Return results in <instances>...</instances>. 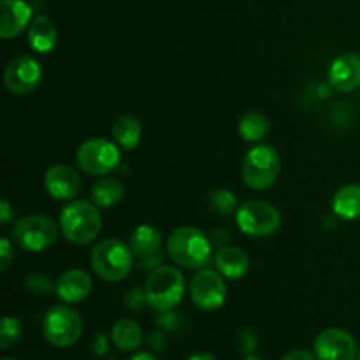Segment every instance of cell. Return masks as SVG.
I'll return each instance as SVG.
<instances>
[{"mask_svg": "<svg viewBox=\"0 0 360 360\" xmlns=\"http://www.w3.org/2000/svg\"><path fill=\"white\" fill-rule=\"evenodd\" d=\"M11 220H13V210H11L7 200H2L0 202V221H2V225H7Z\"/></svg>", "mask_w": 360, "mask_h": 360, "instance_id": "obj_34", "label": "cell"}, {"mask_svg": "<svg viewBox=\"0 0 360 360\" xmlns=\"http://www.w3.org/2000/svg\"><path fill=\"white\" fill-rule=\"evenodd\" d=\"M141 134L139 120L130 115H122L112 123V141L123 150H136L141 143Z\"/></svg>", "mask_w": 360, "mask_h": 360, "instance_id": "obj_21", "label": "cell"}, {"mask_svg": "<svg viewBox=\"0 0 360 360\" xmlns=\"http://www.w3.org/2000/svg\"><path fill=\"white\" fill-rule=\"evenodd\" d=\"M167 253L178 266L202 269L211 260V241L199 229L179 227L169 236Z\"/></svg>", "mask_w": 360, "mask_h": 360, "instance_id": "obj_2", "label": "cell"}, {"mask_svg": "<svg viewBox=\"0 0 360 360\" xmlns=\"http://www.w3.org/2000/svg\"><path fill=\"white\" fill-rule=\"evenodd\" d=\"M162 234L151 225H139L130 234V248L137 257H153L160 250Z\"/></svg>", "mask_w": 360, "mask_h": 360, "instance_id": "obj_22", "label": "cell"}, {"mask_svg": "<svg viewBox=\"0 0 360 360\" xmlns=\"http://www.w3.org/2000/svg\"><path fill=\"white\" fill-rule=\"evenodd\" d=\"M125 195V188L123 183L115 178H102L91 188V199L97 206L101 207H111L118 204Z\"/></svg>", "mask_w": 360, "mask_h": 360, "instance_id": "obj_23", "label": "cell"}, {"mask_svg": "<svg viewBox=\"0 0 360 360\" xmlns=\"http://www.w3.org/2000/svg\"><path fill=\"white\" fill-rule=\"evenodd\" d=\"M239 343H241V347H243V350L246 352V354L248 355H252L253 352H255V348H257V338H255V334L253 333H241V336H239Z\"/></svg>", "mask_w": 360, "mask_h": 360, "instance_id": "obj_31", "label": "cell"}, {"mask_svg": "<svg viewBox=\"0 0 360 360\" xmlns=\"http://www.w3.org/2000/svg\"><path fill=\"white\" fill-rule=\"evenodd\" d=\"M267 132H269V122L266 116L257 111L246 112L239 122V134L250 143H259Z\"/></svg>", "mask_w": 360, "mask_h": 360, "instance_id": "obj_24", "label": "cell"}, {"mask_svg": "<svg viewBox=\"0 0 360 360\" xmlns=\"http://www.w3.org/2000/svg\"><path fill=\"white\" fill-rule=\"evenodd\" d=\"M42 333L53 347H74L83 334V319L69 306H53L42 319Z\"/></svg>", "mask_w": 360, "mask_h": 360, "instance_id": "obj_6", "label": "cell"}, {"mask_svg": "<svg viewBox=\"0 0 360 360\" xmlns=\"http://www.w3.org/2000/svg\"><path fill=\"white\" fill-rule=\"evenodd\" d=\"M281 360H319V359H316L315 354L304 350V348H295V350L288 352V354Z\"/></svg>", "mask_w": 360, "mask_h": 360, "instance_id": "obj_32", "label": "cell"}, {"mask_svg": "<svg viewBox=\"0 0 360 360\" xmlns=\"http://www.w3.org/2000/svg\"><path fill=\"white\" fill-rule=\"evenodd\" d=\"M108 348H109V341L108 336L104 333H98L97 336L94 338V343H91V350L97 357H104L108 354Z\"/></svg>", "mask_w": 360, "mask_h": 360, "instance_id": "obj_29", "label": "cell"}, {"mask_svg": "<svg viewBox=\"0 0 360 360\" xmlns=\"http://www.w3.org/2000/svg\"><path fill=\"white\" fill-rule=\"evenodd\" d=\"M214 264L218 273L229 280H241L250 269L248 255L236 246H220V250L214 253Z\"/></svg>", "mask_w": 360, "mask_h": 360, "instance_id": "obj_17", "label": "cell"}, {"mask_svg": "<svg viewBox=\"0 0 360 360\" xmlns=\"http://www.w3.org/2000/svg\"><path fill=\"white\" fill-rule=\"evenodd\" d=\"M333 211L341 220L360 218V185H345L334 193Z\"/></svg>", "mask_w": 360, "mask_h": 360, "instance_id": "obj_19", "label": "cell"}, {"mask_svg": "<svg viewBox=\"0 0 360 360\" xmlns=\"http://www.w3.org/2000/svg\"><path fill=\"white\" fill-rule=\"evenodd\" d=\"M13 246L7 238L0 239V271L9 269L11 262H13Z\"/></svg>", "mask_w": 360, "mask_h": 360, "instance_id": "obj_28", "label": "cell"}, {"mask_svg": "<svg viewBox=\"0 0 360 360\" xmlns=\"http://www.w3.org/2000/svg\"><path fill=\"white\" fill-rule=\"evenodd\" d=\"M236 221L243 234L267 238L281 227V214L273 204L264 200H246L236 211Z\"/></svg>", "mask_w": 360, "mask_h": 360, "instance_id": "obj_7", "label": "cell"}, {"mask_svg": "<svg viewBox=\"0 0 360 360\" xmlns=\"http://www.w3.org/2000/svg\"><path fill=\"white\" fill-rule=\"evenodd\" d=\"M44 188L53 199L70 200L81 192V178L70 165L55 164L46 171Z\"/></svg>", "mask_w": 360, "mask_h": 360, "instance_id": "obj_13", "label": "cell"}, {"mask_svg": "<svg viewBox=\"0 0 360 360\" xmlns=\"http://www.w3.org/2000/svg\"><path fill=\"white\" fill-rule=\"evenodd\" d=\"M185 294V278L176 267L158 266L151 271L144 287L146 304L157 313L172 311Z\"/></svg>", "mask_w": 360, "mask_h": 360, "instance_id": "obj_3", "label": "cell"}, {"mask_svg": "<svg viewBox=\"0 0 360 360\" xmlns=\"http://www.w3.org/2000/svg\"><path fill=\"white\" fill-rule=\"evenodd\" d=\"M243 360H264V359H260V357H255V355H246L245 359Z\"/></svg>", "mask_w": 360, "mask_h": 360, "instance_id": "obj_37", "label": "cell"}, {"mask_svg": "<svg viewBox=\"0 0 360 360\" xmlns=\"http://www.w3.org/2000/svg\"><path fill=\"white\" fill-rule=\"evenodd\" d=\"M207 204H210L211 211H214L217 214H221V217H229V214L238 211V199H236V195L231 190L221 188L211 192Z\"/></svg>", "mask_w": 360, "mask_h": 360, "instance_id": "obj_25", "label": "cell"}, {"mask_svg": "<svg viewBox=\"0 0 360 360\" xmlns=\"http://www.w3.org/2000/svg\"><path fill=\"white\" fill-rule=\"evenodd\" d=\"M111 340L122 352H136L143 343V329L134 320L122 319L111 327Z\"/></svg>", "mask_w": 360, "mask_h": 360, "instance_id": "obj_20", "label": "cell"}, {"mask_svg": "<svg viewBox=\"0 0 360 360\" xmlns=\"http://www.w3.org/2000/svg\"><path fill=\"white\" fill-rule=\"evenodd\" d=\"M329 83L338 91H352L360 86V56L345 53L329 67Z\"/></svg>", "mask_w": 360, "mask_h": 360, "instance_id": "obj_14", "label": "cell"}, {"mask_svg": "<svg viewBox=\"0 0 360 360\" xmlns=\"http://www.w3.org/2000/svg\"><path fill=\"white\" fill-rule=\"evenodd\" d=\"M0 13H2L0 37L4 41H9L28 27V21L32 18V7L25 0H2Z\"/></svg>", "mask_w": 360, "mask_h": 360, "instance_id": "obj_15", "label": "cell"}, {"mask_svg": "<svg viewBox=\"0 0 360 360\" xmlns=\"http://www.w3.org/2000/svg\"><path fill=\"white\" fill-rule=\"evenodd\" d=\"M4 360H16V359H4Z\"/></svg>", "mask_w": 360, "mask_h": 360, "instance_id": "obj_39", "label": "cell"}, {"mask_svg": "<svg viewBox=\"0 0 360 360\" xmlns=\"http://www.w3.org/2000/svg\"><path fill=\"white\" fill-rule=\"evenodd\" d=\"M281 171V158L269 144H257L243 158V181L252 190H267L274 185Z\"/></svg>", "mask_w": 360, "mask_h": 360, "instance_id": "obj_5", "label": "cell"}, {"mask_svg": "<svg viewBox=\"0 0 360 360\" xmlns=\"http://www.w3.org/2000/svg\"><path fill=\"white\" fill-rule=\"evenodd\" d=\"M58 238V227L49 217L30 214L16 221L13 227V239L21 250L39 253L49 248Z\"/></svg>", "mask_w": 360, "mask_h": 360, "instance_id": "obj_8", "label": "cell"}, {"mask_svg": "<svg viewBox=\"0 0 360 360\" xmlns=\"http://www.w3.org/2000/svg\"><path fill=\"white\" fill-rule=\"evenodd\" d=\"M357 359H359V360H360V350H359V355H357Z\"/></svg>", "mask_w": 360, "mask_h": 360, "instance_id": "obj_38", "label": "cell"}, {"mask_svg": "<svg viewBox=\"0 0 360 360\" xmlns=\"http://www.w3.org/2000/svg\"><path fill=\"white\" fill-rule=\"evenodd\" d=\"M91 269L101 280L116 283L127 278L134 266V252L118 239H104L91 250Z\"/></svg>", "mask_w": 360, "mask_h": 360, "instance_id": "obj_4", "label": "cell"}, {"mask_svg": "<svg viewBox=\"0 0 360 360\" xmlns=\"http://www.w3.org/2000/svg\"><path fill=\"white\" fill-rule=\"evenodd\" d=\"M42 67L34 56L20 55L14 56L6 67L4 83L7 90L14 95H28L41 84Z\"/></svg>", "mask_w": 360, "mask_h": 360, "instance_id": "obj_11", "label": "cell"}, {"mask_svg": "<svg viewBox=\"0 0 360 360\" xmlns=\"http://www.w3.org/2000/svg\"><path fill=\"white\" fill-rule=\"evenodd\" d=\"M21 334H23V329H21L20 320L14 316H4L2 326H0V348L9 350L21 340Z\"/></svg>", "mask_w": 360, "mask_h": 360, "instance_id": "obj_26", "label": "cell"}, {"mask_svg": "<svg viewBox=\"0 0 360 360\" xmlns=\"http://www.w3.org/2000/svg\"><path fill=\"white\" fill-rule=\"evenodd\" d=\"M146 343H148V348H150L151 352L158 354V352H162L165 348V334L160 333V330H157V333H151Z\"/></svg>", "mask_w": 360, "mask_h": 360, "instance_id": "obj_30", "label": "cell"}, {"mask_svg": "<svg viewBox=\"0 0 360 360\" xmlns=\"http://www.w3.org/2000/svg\"><path fill=\"white\" fill-rule=\"evenodd\" d=\"M190 297L197 308L204 311L218 309L227 297V285L220 273L213 269H200L190 283Z\"/></svg>", "mask_w": 360, "mask_h": 360, "instance_id": "obj_10", "label": "cell"}, {"mask_svg": "<svg viewBox=\"0 0 360 360\" xmlns=\"http://www.w3.org/2000/svg\"><path fill=\"white\" fill-rule=\"evenodd\" d=\"M25 287L30 292H34V294H48V292H51L53 285L46 276H41V274H28L25 278Z\"/></svg>", "mask_w": 360, "mask_h": 360, "instance_id": "obj_27", "label": "cell"}, {"mask_svg": "<svg viewBox=\"0 0 360 360\" xmlns=\"http://www.w3.org/2000/svg\"><path fill=\"white\" fill-rule=\"evenodd\" d=\"M130 360H158V359L155 357V355L148 354V352H139V354L132 355V357H130Z\"/></svg>", "mask_w": 360, "mask_h": 360, "instance_id": "obj_36", "label": "cell"}, {"mask_svg": "<svg viewBox=\"0 0 360 360\" xmlns=\"http://www.w3.org/2000/svg\"><path fill=\"white\" fill-rule=\"evenodd\" d=\"M143 302H146V295H144V292L141 294L139 290H132L129 295H127V304H129L132 309H139L141 306H143Z\"/></svg>", "mask_w": 360, "mask_h": 360, "instance_id": "obj_33", "label": "cell"}, {"mask_svg": "<svg viewBox=\"0 0 360 360\" xmlns=\"http://www.w3.org/2000/svg\"><path fill=\"white\" fill-rule=\"evenodd\" d=\"M315 355L319 360H355L357 343L354 336L343 329H326L315 338Z\"/></svg>", "mask_w": 360, "mask_h": 360, "instance_id": "obj_12", "label": "cell"}, {"mask_svg": "<svg viewBox=\"0 0 360 360\" xmlns=\"http://www.w3.org/2000/svg\"><path fill=\"white\" fill-rule=\"evenodd\" d=\"M58 42V32H56L55 23L48 16H35L28 27V44L35 53L53 51Z\"/></svg>", "mask_w": 360, "mask_h": 360, "instance_id": "obj_18", "label": "cell"}, {"mask_svg": "<svg viewBox=\"0 0 360 360\" xmlns=\"http://www.w3.org/2000/svg\"><path fill=\"white\" fill-rule=\"evenodd\" d=\"M94 283H91L90 274L84 273L83 269H70L65 271L58 278L55 285V294L67 304L81 302L90 295Z\"/></svg>", "mask_w": 360, "mask_h": 360, "instance_id": "obj_16", "label": "cell"}, {"mask_svg": "<svg viewBox=\"0 0 360 360\" xmlns=\"http://www.w3.org/2000/svg\"><path fill=\"white\" fill-rule=\"evenodd\" d=\"M188 360H217V357L210 352H199V354H193L192 357H188Z\"/></svg>", "mask_w": 360, "mask_h": 360, "instance_id": "obj_35", "label": "cell"}, {"mask_svg": "<svg viewBox=\"0 0 360 360\" xmlns=\"http://www.w3.org/2000/svg\"><path fill=\"white\" fill-rule=\"evenodd\" d=\"M77 165L81 171L91 176H105L115 171L120 164L118 144L112 141L94 137L77 148Z\"/></svg>", "mask_w": 360, "mask_h": 360, "instance_id": "obj_9", "label": "cell"}, {"mask_svg": "<svg viewBox=\"0 0 360 360\" xmlns=\"http://www.w3.org/2000/svg\"><path fill=\"white\" fill-rule=\"evenodd\" d=\"M58 225L67 241L74 245L91 243L102 231V217L97 204L74 200L67 204L58 218Z\"/></svg>", "mask_w": 360, "mask_h": 360, "instance_id": "obj_1", "label": "cell"}]
</instances>
